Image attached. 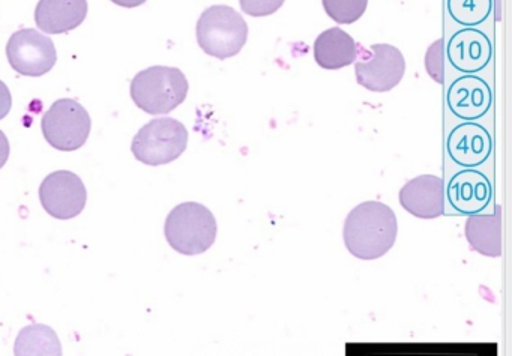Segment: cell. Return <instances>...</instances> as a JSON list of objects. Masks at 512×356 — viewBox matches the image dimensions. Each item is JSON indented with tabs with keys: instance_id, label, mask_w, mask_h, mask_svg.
Instances as JSON below:
<instances>
[{
	"instance_id": "cell-1",
	"label": "cell",
	"mask_w": 512,
	"mask_h": 356,
	"mask_svg": "<svg viewBox=\"0 0 512 356\" xmlns=\"http://www.w3.org/2000/svg\"><path fill=\"white\" fill-rule=\"evenodd\" d=\"M397 215L385 203H361L344 223L343 239L356 259L374 260L385 256L397 241Z\"/></svg>"
},
{
	"instance_id": "cell-2",
	"label": "cell",
	"mask_w": 512,
	"mask_h": 356,
	"mask_svg": "<svg viewBox=\"0 0 512 356\" xmlns=\"http://www.w3.org/2000/svg\"><path fill=\"white\" fill-rule=\"evenodd\" d=\"M188 89L187 77L179 68L158 65L146 68L134 77L131 98L148 115H167L184 103Z\"/></svg>"
},
{
	"instance_id": "cell-3",
	"label": "cell",
	"mask_w": 512,
	"mask_h": 356,
	"mask_svg": "<svg viewBox=\"0 0 512 356\" xmlns=\"http://www.w3.org/2000/svg\"><path fill=\"white\" fill-rule=\"evenodd\" d=\"M217 232L214 214L206 206L196 202L176 206L164 226L170 247L184 256L206 253L214 245Z\"/></svg>"
},
{
	"instance_id": "cell-4",
	"label": "cell",
	"mask_w": 512,
	"mask_h": 356,
	"mask_svg": "<svg viewBox=\"0 0 512 356\" xmlns=\"http://www.w3.org/2000/svg\"><path fill=\"white\" fill-rule=\"evenodd\" d=\"M196 35L197 43L206 55L224 61L244 49L248 25L232 7L214 5L203 11L197 22Z\"/></svg>"
},
{
	"instance_id": "cell-5",
	"label": "cell",
	"mask_w": 512,
	"mask_h": 356,
	"mask_svg": "<svg viewBox=\"0 0 512 356\" xmlns=\"http://www.w3.org/2000/svg\"><path fill=\"white\" fill-rule=\"evenodd\" d=\"M188 146V131L173 118L148 122L134 137L131 151L146 166H164L178 160Z\"/></svg>"
},
{
	"instance_id": "cell-6",
	"label": "cell",
	"mask_w": 512,
	"mask_h": 356,
	"mask_svg": "<svg viewBox=\"0 0 512 356\" xmlns=\"http://www.w3.org/2000/svg\"><path fill=\"white\" fill-rule=\"evenodd\" d=\"M91 116L88 110L74 100L56 101L41 121V130L47 143L59 151H77L91 134Z\"/></svg>"
},
{
	"instance_id": "cell-7",
	"label": "cell",
	"mask_w": 512,
	"mask_h": 356,
	"mask_svg": "<svg viewBox=\"0 0 512 356\" xmlns=\"http://www.w3.org/2000/svg\"><path fill=\"white\" fill-rule=\"evenodd\" d=\"M406 73V61L397 47L373 44L356 62V80L371 92H389L398 86Z\"/></svg>"
},
{
	"instance_id": "cell-8",
	"label": "cell",
	"mask_w": 512,
	"mask_h": 356,
	"mask_svg": "<svg viewBox=\"0 0 512 356\" xmlns=\"http://www.w3.org/2000/svg\"><path fill=\"white\" fill-rule=\"evenodd\" d=\"M7 58L14 71L28 77L50 73L58 61L55 44L37 29H22L10 38Z\"/></svg>"
},
{
	"instance_id": "cell-9",
	"label": "cell",
	"mask_w": 512,
	"mask_h": 356,
	"mask_svg": "<svg viewBox=\"0 0 512 356\" xmlns=\"http://www.w3.org/2000/svg\"><path fill=\"white\" fill-rule=\"evenodd\" d=\"M88 200L85 184L76 173L58 170L44 179L40 202L47 214L58 220H71L82 214Z\"/></svg>"
},
{
	"instance_id": "cell-10",
	"label": "cell",
	"mask_w": 512,
	"mask_h": 356,
	"mask_svg": "<svg viewBox=\"0 0 512 356\" xmlns=\"http://www.w3.org/2000/svg\"><path fill=\"white\" fill-rule=\"evenodd\" d=\"M400 203L413 217L434 220L445 214V182L434 175H421L400 191Z\"/></svg>"
},
{
	"instance_id": "cell-11",
	"label": "cell",
	"mask_w": 512,
	"mask_h": 356,
	"mask_svg": "<svg viewBox=\"0 0 512 356\" xmlns=\"http://www.w3.org/2000/svg\"><path fill=\"white\" fill-rule=\"evenodd\" d=\"M449 203L455 211L461 214H478L487 208L493 197V185L490 179L469 167L467 170H460L449 179L448 190Z\"/></svg>"
},
{
	"instance_id": "cell-12",
	"label": "cell",
	"mask_w": 512,
	"mask_h": 356,
	"mask_svg": "<svg viewBox=\"0 0 512 356\" xmlns=\"http://www.w3.org/2000/svg\"><path fill=\"white\" fill-rule=\"evenodd\" d=\"M446 151L458 166H481L493 151V139L487 128L482 125L464 122L449 133Z\"/></svg>"
},
{
	"instance_id": "cell-13",
	"label": "cell",
	"mask_w": 512,
	"mask_h": 356,
	"mask_svg": "<svg viewBox=\"0 0 512 356\" xmlns=\"http://www.w3.org/2000/svg\"><path fill=\"white\" fill-rule=\"evenodd\" d=\"M446 103L458 118L475 121L487 115L493 103V92L481 77L463 76L448 89Z\"/></svg>"
},
{
	"instance_id": "cell-14",
	"label": "cell",
	"mask_w": 512,
	"mask_h": 356,
	"mask_svg": "<svg viewBox=\"0 0 512 356\" xmlns=\"http://www.w3.org/2000/svg\"><path fill=\"white\" fill-rule=\"evenodd\" d=\"M446 52L452 67L461 73L472 74L487 67L493 56V46L481 31L461 29L452 35Z\"/></svg>"
},
{
	"instance_id": "cell-15",
	"label": "cell",
	"mask_w": 512,
	"mask_h": 356,
	"mask_svg": "<svg viewBox=\"0 0 512 356\" xmlns=\"http://www.w3.org/2000/svg\"><path fill=\"white\" fill-rule=\"evenodd\" d=\"M88 16L86 0H40L35 10L38 29L50 35L67 34L82 26Z\"/></svg>"
},
{
	"instance_id": "cell-16",
	"label": "cell",
	"mask_w": 512,
	"mask_h": 356,
	"mask_svg": "<svg viewBox=\"0 0 512 356\" xmlns=\"http://www.w3.org/2000/svg\"><path fill=\"white\" fill-rule=\"evenodd\" d=\"M358 44L340 28L328 29L314 43V59L323 70H341L358 58Z\"/></svg>"
},
{
	"instance_id": "cell-17",
	"label": "cell",
	"mask_w": 512,
	"mask_h": 356,
	"mask_svg": "<svg viewBox=\"0 0 512 356\" xmlns=\"http://www.w3.org/2000/svg\"><path fill=\"white\" fill-rule=\"evenodd\" d=\"M467 242L485 257L502 256V211L494 206L493 214H472L464 227Z\"/></svg>"
},
{
	"instance_id": "cell-18",
	"label": "cell",
	"mask_w": 512,
	"mask_h": 356,
	"mask_svg": "<svg viewBox=\"0 0 512 356\" xmlns=\"http://www.w3.org/2000/svg\"><path fill=\"white\" fill-rule=\"evenodd\" d=\"M14 353L19 356L62 355V347L53 329L44 325H32L20 332Z\"/></svg>"
},
{
	"instance_id": "cell-19",
	"label": "cell",
	"mask_w": 512,
	"mask_h": 356,
	"mask_svg": "<svg viewBox=\"0 0 512 356\" xmlns=\"http://www.w3.org/2000/svg\"><path fill=\"white\" fill-rule=\"evenodd\" d=\"M449 16L463 26L481 25L493 10V0H448Z\"/></svg>"
},
{
	"instance_id": "cell-20",
	"label": "cell",
	"mask_w": 512,
	"mask_h": 356,
	"mask_svg": "<svg viewBox=\"0 0 512 356\" xmlns=\"http://www.w3.org/2000/svg\"><path fill=\"white\" fill-rule=\"evenodd\" d=\"M328 17L338 25H352L367 11L368 0H322Z\"/></svg>"
},
{
	"instance_id": "cell-21",
	"label": "cell",
	"mask_w": 512,
	"mask_h": 356,
	"mask_svg": "<svg viewBox=\"0 0 512 356\" xmlns=\"http://www.w3.org/2000/svg\"><path fill=\"white\" fill-rule=\"evenodd\" d=\"M425 68L434 82L443 85L445 83V41L440 38L436 43L431 44L425 55Z\"/></svg>"
},
{
	"instance_id": "cell-22",
	"label": "cell",
	"mask_w": 512,
	"mask_h": 356,
	"mask_svg": "<svg viewBox=\"0 0 512 356\" xmlns=\"http://www.w3.org/2000/svg\"><path fill=\"white\" fill-rule=\"evenodd\" d=\"M286 0H239L242 11L251 17H268L277 13Z\"/></svg>"
},
{
	"instance_id": "cell-23",
	"label": "cell",
	"mask_w": 512,
	"mask_h": 356,
	"mask_svg": "<svg viewBox=\"0 0 512 356\" xmlns=\"http://www.w3.org/2000/svg\"><path fill=\"white\" fill-rule=\"evenodd\" d=\"M11 107H13V97H11L10 89L0 80V121L7 118Z\"/></svg>"
},
{
	"instance_id": "cell-24",
	"label": "cell",
	"mask_w": 512,
	"mask_h": 356,
	"mask_svg": "<svg viewBox=\"0 0 512 356\" xmlns=\"http://www.w3.org/2000/svg\"><path fill=\"white\" fill-rule=\"evenodd\" d=\"M10 142L8 137L5 136L4 131L0 130V169L7 164L8 158H10Z\"/></svg>"
},
{
	"instance_id": "cell-25",
	"label": "cell",
	"mask_w": 512,
	"mask_h": 356,
	"mask_svg": "<svg viewBox=\"0 0 512 356\" xmlns=\"http://www.w3.org/2000/svg\"><path fill=\"white\" fill-rule=\"evenodd\" d=\"M113 4L119 5L124 8H136L145 4L146 0H110Z\"/></svg>"
}]
</instances>
